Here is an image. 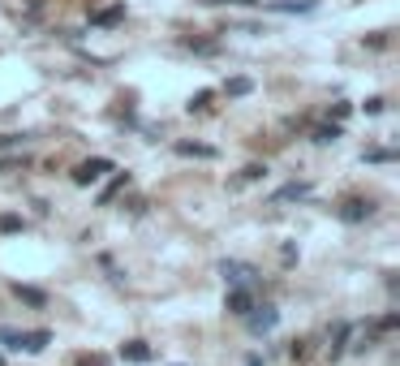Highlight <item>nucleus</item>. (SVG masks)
Returning a JSON list of instances; mask_svg holds the SVG:
<instances>
[{"label":"nucleus","mask_w":400,"mask_h":366,"mask_svg":"<svg viewBox=\"0 0 400 366\" xmlns=\"http://www.w3.org/2000/svg\"><path fill=\"white\" fill-rule=\"evenodd\" d=\"M185 47H194V52H203V56H211V52H215V43H211V39H198V43H194V39H190V43H185Z\"/></svg>","instance_id":"obj_23"},{"label":"nucleus","mask_w":400,"mask_h":366,"mask_svg":"<svg viewBox=\"0 0 400 366\" xmlns=\"http://www.w3.org/2000/svg\"><path fill=\"white\" fill-rule=\"evenodd\" d=\"M336 215L344 220V224H362V220H370V215H374V207H370L366 199H344V203L336 207Z\"/></svg>","instance_id":"obj_3"},{"label":"nucleus","mask_w":400,"mask_h":366,"mask_svg":"<svg viewBox=\"0 0 400 366\" xmlns=\"http://www.w3.org/2000/svg\"><path fill=\"white\" fill-rule=\"evenodd\" d=\"M276 319H280L276 306H249V310H245L249 332H271V328H276Z\"/></svg>","instance_id":"obj_4"},{"label":"nucleus","mask_w":400,"mask_h":366,"mask_svg":"<svg viewBox=\"0 0 400 366\" xmlns=\"http://www.w3.org/2000/svg\"><path fill=\"white\" fill-rule=\"evenodd\" d=\"M224 306H229V314H245L249 306H254V289L249 284H229V302Z\"/></svg>","instance_id":"obj_5"},{"label":"nucleus","mask_w":400,"mask_h":366,"mask_svg":"<svg viewBox=\"0 0 400 366\" xmlns=\"http://www.w3.org/2000/svg\"><path fill=\"white\" fill-rule=\"evenodd\" d=\"M0 340H5L9 349H22V332H13V328H0Z\"/></svg>","instance_id":"obj_21"},{"label":"nucleus","mask_w":400,"mask_h":366,"mask_svg":"<svg viewBox=\"0 0 400 366\" xmlns=\"http://www.w3.org/2000/svg\"><path fill=\"white\" fill-rule=\"evenodd\" d=\"M177 155H185V160H215V146H207V142H177Z\"/></svg>","instance_id":"obj_9"},{"label":"nucleus","mask_w":400,"mask_h":366,"mask_svg":"<svg viewBox=\"0 0 400 366\" xmlns=\"http://www.w3.org/2000/svg\"><path fill=\"white\" fill-rule=\"evenodd\" d=\"M366 160H370V164H392L396 151H387V146H374V151H366Z\"/></svg>","instance_id":"obj_20"},{"label":"nucleus","mask_w":400,"mask_h":366,"mask_svg":"<svg viewBox=\"0 0 400 366\" xmlns=\"http://www.w3.org/2000/svg\"><path fill=\"white\" fill-rule=\"evenodd\" d=\"M220 276L229 280V284H249V289H254V280H259L254 267H249V263H237V259H224V263H220Z\"/></svg>","instance_id":"obj_2"},{"label":"nucleus","mask_w":400,"mask_h":366,"mask_svg":"<svg viewBox=\"0 0 400 366\" xmlns=\"http://www.w3.org/2000/svg\"><path fill=\"white\" fill-rule=\"evenodd\" d=\"M47 340H52V332H47V328L22 332V349H26V353H39V349H47Z\"/></svg>","instance_id":"obj_11"},{"label":"nucleus","mask_w":400,"mask_h":366,"mask_svg":"<svg viewBox=\"0 0 400 366\" xmlns=\"http://www.w3.org/2000/svg\"><path fill=\"white\" fill-rule=\"evenodd\" d=\"M73 366H108V358H104V353H95V358H91V353H82Z\"/></svg>","instance_id":"obj_22"},{"label":"nucleus","mask_w":400,"mask_h":366,"mask_svg":"<svg viewBox=\"0 0 400 366\" xmlns=\"http://www.w3.org/2000/svg\"><path fill=\"white\" fill-rule=\"evenodd\" d=\"M400 328V314H383V319H379V332H396Z\"/></svg>","instance_id":"obj_25"},{"label":"nucleus","mask_w":400,"mask_h":366,"mask_svg":"<svg viewBox=\"0 0 400 366\" xmlns=\"http://www.w3.org/2000/svg\"><path fill=\"white\" fill-rule=\"evenodd\" d=\"M348 112H353V104H332V116L336 121H348Z\"/></svg>","instance_id":"obj_27"},{"label":"nucleus","mask_w":400,"mask_h":366,"mask_svg":"<svg viewBox=\"0 0 400 366\" xmlns=\"http://www.w3.org/2000/svg\"><path fill=\"white\" fill-rule=\"evenodd\" d=\"M121 358H125V362H134V366H146V362L155 358V349L146 345V340H125V345H121Z\"/></svg>","instance_id":"obj_6"},{"label":"nucleus","mask_w":400,"mask_h":366,"mask_svg":"<svg viewBox=\"0 0 400 366\" xmlns=\"http://www.w3.org/2000/svg\"><path fill=\"white\" fill-rule=\"evenodd\" d=\"M104 173H112V160L108 155H91V160H82L78 168H73V185H95Z\"/></svg>","instance_id":"obj_1"},{"label":"nucleus","mask_w":400,"mask_h":366,"mask_svg":"<svg viewBox=\"0 0 400 366\" xmlns=\"http://www.w3.org/2000/svg\"><path fill=\"white\" fill-rule=\"evenodd\" d=\"M340 134H344V130H340V121H332V125H314V134H310V138H314V142H323V146H328V142H336Z\"/></svg>","instance_id":"obj_15"},{"label":"nucleus","mask_w":400,"mask_h":366,"mask_svg":"<svg viewBox=\"0 0 400 366\" xmlns=\"http://www.w3.org/2000/svg\"><path fill=\"white\" fill-rule=\"evenodd\" d=\"M0 366H5V358H0Z\"/></svg>","instance_id":"obj_28"},{"label":"nucleus","mask_w":400,"mask_h":366,"mask_svg":"<svg viewBox=\"0 0 400 366\" xmlns=\"http://www.w3.org/2000/svg\"><path fill=\"white\" fill-rule=\"evenodd\" d=\"M13 293H17V298L26 302V306H47V293L35 289V284H13Z\"/></svg>","instance_id":"obj_13"},{"label":"nucleus","mask_w":400,"mask_h":366,"mask_svg":"<svg viewBox=\"0 0 400 366\" xmlns=\"http://www.w3.org/2000/svg\"><path fill=\"white\" fill-rule=\"evenodd\" d=\"M211 100H215V91H198L185 108H190V112H207V108H211Z\"/></svg>","instance_id":"obj_17"},{"label":"nucleus","mask_w":400,"mask_h":366,"mask_svg":"<svg viewBox=\"0 0 400 366\" xmlns=\"http://www.w3.org/2000/svg\"><path fill=\"white\" fill-rule=\"evenodd\" d=\"M116 22H125V5H108L91 13V26H116Z\"/></svg>","instance_id":"obj_8"},{"label":"nucleus","mask_w":400,"mask_h":366,"mask_svg":"<svg viewBox=\"0 0 400 366\" xmlns=\"http://www.w3.org/2000/svg\"><path fill=\"white\" fill-rule=\"evenodd\" d=\"M267 177V164H245L241 168V181H263Z\"/></svg>","instance_id":"obj_18"},{"label":"nucleus","mask_w":400,"mask_h":366,"mask_svg":"<svg viewBox=\"0 0 400 366\" xmlns=\"http://www.w3.org/2000/svg\"><path fill=\"white\" fill-rule=\"evenodd\" d=\"M263 9H271V13H314V0H271V5H263Z\"/></svg>","instance_id":"obj_7"},{"label":"nucleus","mask_w":400,"mask_h":366,"mask_svg":"<svg viewBox=\"0 0 400 366\" xmlns=\"http://www.w3.org/2000/svg\"><path fill=\"white\" fill-rule=\"evenodd\" d=\"M348 336H353V323H336V336H332V345H328V358L332 362L348 349Z\"/></svg>","instance_id":"obj_10"},{"label":"nucleus","mask_w":400,"mask_h":366,"mask_svg":"<svg viewBox=\"0 0 400 366\" xmlns=\"http://www.w3.org/2000/svg\"><path fill=\"white\" fill-rule=\"evenodd\" d=\"M306 194H310V185H306V181H293V185L276 190V203H289V199H306Z\"/></svg>","instance_id":"obj_16"},{"label":"nucleus","mask_w":400,"mask_h":366,"mask_svg":"<svg viewBox=\"0 0 400 366\" xmlns=\"http://www.w3.org/2000/svg\"><path fill=\"white\" fill-rule=\"evenodd\" d=\"M125 185H130V173H116V177H112V181L104 185V190H99V207H108V203L116 199V194H121Z\"/></svg>","instance_id":"obj_12"},{"label":"nucleus","mask_w":400,"mask_h":366,"mask_svg":"<svg viewBox=\"0 0 400 366\" xmlns=\"http://www.w3.org/2000/svg\"><path fill=\"white\" fill-rule=\"evenodd\" d=\"M289 353H293V362H302V358L310 353V345H306V340H293V345H289Z\"/></svg>","instance_id":"obj_24"},{"label":"nucleus","mask_w":400,"mask_h":366,"mask_svg":"<svg viewBox=\"0 0 400 366\" xmlns=\"http://www.w3.org/2000/svg\"><path fill=\"white\" fill-rule=\"evenodd\" d=\"M249 91H254V78H229L224 82V95H229V100H241Z\"/></svg>","instance_id":"obj_14"},{"label":"nucleus","mask_w":400,"mask_h":366,"mask_svg":"<svg viewBox=\"0 0 400 366\" xmlns=\"http://www.w3.org/2000/svg\"><path fill=\"white\" fill-rule=\"evenodd\" d=\"M203 5H241V9H249V5H259V0H203Z\"/></svg>","instance_id":"obj_26"},{"label":"nucleus","mask_w":400,"mask_h":366,"mask_svg":"<svg viewBox=\"0 0 400 366\" xmlns=\"http://www.w3.org/2000/svg\"><path fill=\"white\" fill-rule=\"evenodd\" d=\"M0 233H22V215L5 211V215H0Z\"/></svg>","instance_id":"obj_19"}]
</instances>
